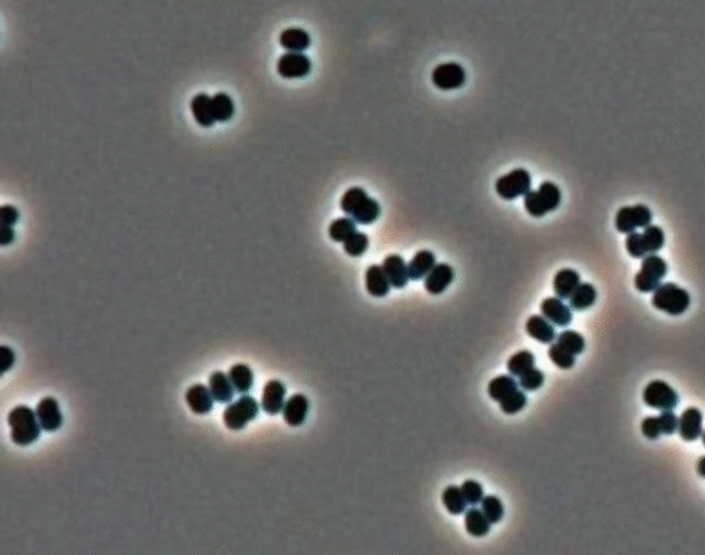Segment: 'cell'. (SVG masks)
Masks as SVG:
<instances>
[{
    "label": "cell",
    "mask_w": 705,
    "mask_h": 555,
    "mask_svg": "<svg viewBox=\"0 0 705 555\" xmlns=\"http://www.w3.org/2000/svg\"><path fill=\"white\" fill-rule=\"evenodd\" d=\"M7 423L12 443L19 447H28L36 443L43 430L37 420L36 411L26 405H18L11 409L7 416Z\"/></svg>",
    "instance_id": "1"
},
{
    "label": "cell",
    "mask_w": 705,
    "mask_h": 555,
    "mask_svg": "<svg viewBox=\"0 0 705 555\" xmlns=\"http://www.w3.org/2000/svg\"><path fill=\"white\" fill-rule=\"evenodd\" d=\"M341 208L358 225H371L376 222L382 212L380 204L358 186L349 189L342 196Z\"/></svg>",
    "instance_id": "2"
},
{
    "label": "cell",
    "mask_w": 705,
    "mask_h": 555,
    "mask_svg": "<svg viewBox=\"0 0 705 555\" xmlns=\"http://www.w3.org/2000/svg\"><path fill=\"white\" fill-rule=\"evenodd\" d=\"M665 244L664 230L657 225H649L642 233L632 232L627 234L625 248L632 258H645L650 254H657Z\"/></svg>",
    "instance_id": "3"
},
{
    "label": "cell",
    "mask_w": 705,
    "mask_h": 555,
    "mask_svg": "<svg viewBox=\"0 0 705 555\" xmlns=\"http://www.w3.org/2000/svg\"><path fill=\"white\" fill-rule=\"evenodd\" d=\"M652 303L670 316H681L690 306V295L685 288L674 282H665L653 292Z\"/></svg>",
    "instance_id": "4"
},
{
    "label": "cell",
    "mask_w": 705,
    "mask_h": 555,
    "mask_svg": "<svg viewBox=\"0 0 705 555\" xmlns=\"http://www.w3.org/2000/svg\"><path fill=\"white\" fill-rule=\"evenodd\" d=\"M561 200L562 194L558 186L552 182H543L536 191L530 190L525 194L524 204L529 215L541 218L545 214L555 211L559 207Z\"/></svg>",
    "instance_id": "5"
},
{
    "label": "cell",
    "mask_w": 705,
    "mask_h": 555,
    "mask_svg": "<svg viewBox=\"0 0 705 555\" xmlns=\"http://www.w3.org/2000/svg\"><path fill=\"white\" fill-rule=\"evenodd\" d=\"M260 413V404L248 394H243L237 401L229 404L223 412V423L232 432L243 430Z\"/></svg>",
    "instance_id": "6"
},
{
    "label": "cell",
    "mask_w": 705,
    "mask_h": 555,
    "mask_svg": "<svg viewBox=\"0 0 705 555\" xmlns=\"http://www.w3.org/2000/svg\"><path fill=\"white\" fill-rule=\"evenodd\" d=\"M667 272L668 265L661 257L656 254L645 257L640 265V271L635 276L636 289L643 293L654 292L661 285V280L667 276Z\"/></svg>",
    "instance_id": "7"
},
{
    "label": "cell",
    "mask_w": 705,
    "mask_h": 555,
    "mask_svg": "<svg viewBox=\"0 0 705 555\" xmlns=\"http://www.w3.org/2000/svg\"><path fill=\"white\" fill-rule=\"evenodd\" d=\"M652 211L645 204H635L621 207L617 211L615 218V226L620 233L629 234L636 232V229L646 228L652 223Z\"/></svg>",
    "instance_id": "8"
},
{
    "label": "cell",
    "mask_w": 705,
    "mask_h": 555,
    "mask_svg": "<svg viewBox=\"0 0 705 555\" xmlns=\"http://www.w3.org/2000/svg\"><path fill=\"white\" fill-rule=\"evenodd\" d=\"M643 401L653 409L674 411L679 404V395L664 380H653L643 390Z\"/></svg>",
    "instance_id": "9"
},
{
    "label": "cell",
    "mask_w": 705,
    "mask_h": 555,
    "mask_svg": "<svg viewBox=\"0 0 705 555\" xmlns=\"http://www.w3.org/2000/svg\"><path fill=\"white\" fill-rule=\"evenodd\" d=\"M498 194L504 200H514L520 196H525L532 187V177L527 170L517 169L511 173L498 178L496 184Z\"/></svg>",
    "instance_id": "10"
},
{
    "label": "cell",
    "mask_w": 705,
    "mask_h": 555,
    "mask_svg": "<svg viewBox=\"0 0 705 555\" xmlns=\"http://www.w3.org/2000/svg\"><path fill=\"white\" fill-rule=\"evenodd\" d=\"M312 71V61L303 53L288 51L277 61V72L284 79H303Z\"/></svg>",
    "instance_id": "11"
},
{
    "label": "cell",
    "mask_w": 705,
    "mask_h": 555,
    "mask_svg": "<svg viewBox=\"0 0 705 555\" xmlns=\"http://www.w3.org/2000/svg\"><path fill=\"white\" fill-rule=\"evenodd\" d=\"M432 82L440 90H456L466 83V71L456 62L441 64L433 71Z\"/></svg>",
    "instance_id": "12"
},
{
    "label": "cell",
    "mask_w": 705,
    "mask_h": 555,
    "mask_svg": "<svg viewBox=\"0 0 705 555\" xmlns=\"http://www.w3.org/2000/svg\"><path fill=\"white\" fill-rule=\"evenodd\" d=\"M35 411H36L37 420L44 432H49V433L57 432L64 423L60 404L54 397L42 398Z\"/></svg>",
    "instance_id": "13"
},
{
    "label": "cell",
    "mask_w": 705,
    "mask_h": 555,
    "mask_svg": "<svg viewBox=\"0 0 705 555\" xmlns=\"http://www.w3.org/2000/svg\"><path fill=\"white\" fill-rule=\"evenodd\" d=\"M185 401L193 413L207 415L212 411L215 400L210 391V387L197 383L189 387L185 394Z\"/></svg>",
    "instance_id": "14"
},
{
    "label": "cell",
    "mask_w": 705,
    "mask_h": 555,
    "mask_svg": "<svg viewBox=\"0 0 705 555\" xmlns=\"http://www.w3.org/2000/svg\"><path fill=\"white\" fill-rule=\"evenodd\" d=\"M540 310H541V314L554 325L557 327H568L572 320H573V314H572V310L570 307H568L562 299H559L558 296L557 298H547L541 302V306H540Z\"/></svg>",
    "instance_id": "15"
},
{
    "label": "cell",
    "mask_w": 705,
    "mask_h": 555,
    "mask_svg": "<svg viewBox=\"0 0 705 555\" xmlns=\"http://www.w3.org/2000/svg\"><path fill=\"white\" fill-rule=\"evenodd\" d=\"M310 409V402L303 394H294L282 408V416L288 426L299 427L305 423Z\"/></svg>",
    "instance_id": "16"
},
{
    "label": "cell",
    "mask_w": 705,
    "mask_h": 555,
    "mask_svg": "<svg viewBox=\"0 0 705 555\" xmlns=\"http://www.w3.org/2000/svg\"><path fill=\"white\" fill-rule=\"evenodd\" d=\"M285 386L280 380H269L262 391L261 407L267 415H277L282 412L285 405Z\"/></svg>",
    "instance_id": "17"
},
{
    "label": "cell",
    "mask_w": 705,
    "mask_h": 555,
    "mask_svg": "<svg viewBox=\"0 0 705 555\" xmlns=\"http://www.w3.org/2000/svg\"><path fill=\"white\" fill-rule=\"evenodd\" d=\"M678 432L685 441H695L703 434V412L695 407L688 408L679 418Z\"/></svg>",
    "instance_id": "18"
},
{
    "label": "cell",
    "mask_w": 705,
    "mask_h": 555,
    "mask_svg": "<svg viewBox=\"0 0 705 555\" xmlns=\"http://www.w3.org/2000/svg\"><path fill=\"white\" fill-rule=\"evenodd\" d=\"M382 268H383L387 278L390 280L391 287H394V288H398V289L404 288V287H407L408 281L411 280L409 272H408V265L405 264L404 258L397 254L386 257Z\"/></svg>",
    "instance_id": "19"
},
{
    "label": "cell",
    "mask_w": 705,
    "mask_h": 555,
    "mask_svg": "<svg viewBox=\"0 0 705 555\" xmlns=\"http://www.w3.org/2000/svg\"><path fill=\"white\" fill-rule=\"evenodd\" d=\"M455 278V272L448 264H437L425 278V288L432 295H440L446 291Z\"/></svg>",
    "instance_id": "20"
},
{
    "label": "cell",
    "mask_w": 705,
    "mask_h": 555,
    "mask_svg": "<svg viewBox=\"0 0 705 555\" xmlns=\"http://www.w3.org/2000/svg\"><path fill=\"white\" fill-rule=\"evenodd\" d=\"M211 98L212 96H210L208 94L198 93L192 98L190 102V110L196 123L205 128L214 126V123L216 121L212 112Z\"/></svg>",
    "instance_id": "21"
},
{
    "label": "cell",
    "mask_w": 705,
    "mask_h": 555,
    "mask_svg": "<svg viewBox=\"0 0 705 555\" xmlns=\"http://www.w3.org/2000/svg\"><path fill=\"white\" fill-rule=\"evenodd\" d=\"M365 288L368 293L375 298H383L390 292L391 284L386 276L384 271L379 265H372L366 269L365 273Z\"/></svg>",
    "instance_id": "22"
},
{
    "label": "cell",
    "mask_w": 705,
    "mask_h": 555,
    "mask_svg": "<svg viewBox=\"0 0 705 555\" xmlns=\"http://www.w3.org/2000/svg\"><path fill=\"white\" fill-rule=\"evenodd\" d=\"M525 328H527V332L530 338H533L537 342L544 343V345L552 343L557 338L554 325L544 316L529 317Z\"/></svg>",
    "instance_id": "23"
},
{
    "label": "cell",
    "mask_w": 705,
    "mask_h": 555,
    "mask_svg": "<svg viewBox=\"0 0 705 555\" xmlns=\"http://www.w3.org/2000/svg\"><path fill=\"white\" fill-rule=\"evenodd\" d=\"M310 35L302 28H288L280 35V44L287 51L303 53L310 47Z\"/></svg>",
    "instance_id": "24"
},
{
    "label": "cell",
    "mask_w": 705,
    "mask_h": 555,
    "mask_svg": "<svg viewBox=\"0 0 705 555\" xmlns=\"http://www.w3.org/2000/svg\"><path fill=\"white\" fill-rule=\"evenodd\" d=\"M208 387H210V391H211L214 400L221 404L230 402L235 395V391H236L229 376L221 370H216L210 376Z\"/></svg>",
    "instance_id": "25"
},
{
    "label": "cell",
    "mask_w": 705,
    "mask_h": 555,
    "mask_svg": "<svg viewBox=\"0 0 705 555\" xmlns=\"http://www.w3.org/2000/svg\"><path fill=\"white\" fill-rule=\"evenodd\" d=\"M436 265H437V259L432 251H429V250L418 251L416 255L408 264L409 278L414 281L426 278V276L433 271V268Z\"/></svg>",
    "instance_id": "26"
},
{
    "label": "cell",
    "mask_w": 705,
    "mask_h": 555,
    "mask_svg": "<svg viewBox=\"0 0 705 555\" xmlns=\"http://www.w3.org/2000/svg\"><path fill=\"white\" fill-rule=\"evenodd\" d=\"M580 275L573 269H562L554 276V292L559 299H569L580 285Z\"/></svg>",
    "instance_id": "27"
},
{
    "label": "cell",
    "mask_w": 705,
    "mask_h": 555,
    "mask_svg": "<svg viewBox=\"0 0 705 555\" xmlns=\"http://www.w3.org/2000/svg\"><path fill=\"white\" fill-rule=\"evenodd\" d=\"M520 383L514 379L513 375H500L491 380L488 384V394L493 401L502 402L507 397H510L513 393H516Z\"/></svg>",
    "instance_id": "28"
},
{
    "label": "cell",
    "mask_w": 705,
    "mask_h": 555,
    "mask_svg": "<svg viewBox=\"0 0 705 555\" xmlns=\"http://www.w3.org/2000/svg\"><path fill=\"white\" fill-rule=\"evenodd\" d=\"M597 296H598V293H597V289L594 288L593 284L581 282L576 288V291L572 293V296L569 298V306H570V309L577 310V311L587 310L591 306H594V303L597 302Z\"/></svg>",
    "instance_id": "29"
},
{
    "label": "cell",
    "mask_w": 705,
    "mask_h": 555,
    "mask_svg": "<svg viewBox=\"0 0 705 555\" xmlns=\"http://www.w3.org/2000/svg\"><path fill=\"white\" fill-rule=\"evenodd\" d=\"M491 522L479 509H468L464 515L466 531L474 538H484L491 532Z\"/></svg>",
    "instance_id": "30"
},
{
    "label": "cell",
    "mask_w": 705,
    "mask_h": 555,
    "mask_svg": "<svg viewBox=\"0 0 705 555\" xmlns=\"http://www.w3.org/2000/svg\"><path fill=\"white\" fill-rule=\"evenodd\" d=\"M235 390L240 394H247L254 386V372L247 364H236L228 373Z\"/></svg>",
    "instance_id": "31"
},
{
    "label": "cell",
    "mask_w": 705,
    "mask_h": 555,
    "mask_svg": "<svg viewBox=\"0 0 705 555\" xmlns=\"http://www.w3.org/2000/svg\"><path fill=\"white\" fill-rule=\"evenodd\" d=\"M442 503L448 513L453 515H460L466 511L467 502L461 493V489L456 485L448 486L442 493Z\"/></svg>",
    "instance_id": "32"
},
{
    "label": "cell",
    "mask_w": 705,
    "mask_h": 555,
    "mask_svg": "<svg viewBox=\"0 0 705 555\" xmlns=\"http://www.w3.org/2000/svg\"><path fill=\"white\" fill-rule=\"evenodd\" d=\"M357 232V222L350 216L338 218L331 222L328 228V234L331 240L337 243H345L352 234Z\"/></svg>",
    "instance_id": "33"
},
{
    "label": "cell",
    "mask_w": 705,
    "mask_h": 555,
    "mask_svg": "<svg viewBox=\"0 0 705 555\" xmlns=\"http://www.w3.org/2000/svg\"><path fill=\"white\" fill-rule=\"evenodd\" d=\"M214 117L219 123H225L230 120L235 114V103L233 99L226 93H216L211 98Z\"/></svg>",
    "instance_id": "34"
},
{
    "label": "cell",
    "mask_w": 705,
    "mask_h": 555,
    "mask_svg": "<svg viewBox=\"0 0 705 555\" xmlns=\"http://www.w3.org/2000/svg\"><path fill=\"white\" fill-rule=\"evenodd\" d=\"M534 355L529 350H521L513 355L507 363V370L513 376H521L534 367Z\"/></svg>",
    "instance_id": "35"
},
{
    "label": "cell",
    "mask_w": 705,
    "mask_h": 555,
    "mask_svg": "<svg viewBox=\"0 0 705 555\" xmlns=\"http://www.w3.org/2000/svg\"><path fill=\"white\" fill-rule=\"evenodd\" d=\"M557 343L561 345L563 349H566L569 353H572L575 356L581 355L586 349V339L583 338V335H580L579 332L572 331V330H566V331L561 332Z\"/></svg>",
    "instance_id": "36"
},
{
    "label": "cell",
    "mask_w": 705,
    "mask_h": 555,
    "mask_svg": "<svg viewBox=\"0 0 705 555\" xmlns=\"http://www.w3.org/2000/svg\"><path fill=\"white\" fill-rule=\"evenodd\" d=\"M481 510L491 524H498L504 517V506L498 496H484Z\"/></svg>",
    "instance_id": "37"
},
{
    "label": "cell",
    "mask_w": 705,
    "mask_h": 555,
    "mask_svg": "<svg viewBox=\"0 0 705 555\" xmlns=\"http://www.w3.org/2000/svg\"><path fill=\"white\" fill-rule=\"evenodd\" d=\"M548 357L561 370H570L576 364V356L569 353L566 349H563L558 343L550 346Z\"/></svg>",
    "instance_id": "38"
},
{
    "label": "cell",
    "mask_w": 705,
    "mask_h": 555,
    "mask_svg": "<svg viewBox=\"0 0 705 555\" xmlns=\"http://www.w3.org/2000/svg\"><path fill=\"white\" fill-rule=\"evenodd\" d=\"M368 247H369V237L362 232H355L343 243L345 253L354 258L364 255L366 253Z\"/></svg>",
    "instance_id": "39"
},
{
    "label": "cell",
    "mask_w": 705,
    "mask_h": 555,
    "mask_svg": "<svg viewBox=\"0 0 705 555\" xmlns=\"http://www.w3.org/2000/svg\"><path fill=\"white\" fill-rule=\"evenodd\" d=\"M527 404H528L527 394L521 390H517L516 393H513L510 397H507L500 402V409L506 415H514L523 411L527 407Z\"/></svg>",
    "instance_id": "40"
},
{
    "label": "cell",
    "mask_w": 705,
    "mask_h": 555,
    "mask_svg": "<svg viewBox=\"0 0 705 555\" xmlns=\"http://www.w3.org/2000/svg\"><path fill=\"white\" fill-rule=\"evenodd\" d=\"M460 489H461V493H463L467 504H470V506H477L484 499V488L479 482H477L474 479L464 481L463 485L460 486Z\"/></svg>",
    "instance_id": "41"
},
{
    "label": "cell",
    "mask_w": 705,
    "mask_h": 555,
    "mask_svg": "<svg viewBox=\"0 0 705 555\" xmlns=\"http://www.w3.org/2000/svg\"><path fill=\"white\" fill-rule=\"evenodd\" d=\"M544 373L534 367L520 376V386L524 391H536L544 384Z\"/></svg>",
    "instance_id": "42"
},
{
    "label": "cell",
    "mask_w": 705,
    "mask_h": 555,
    "mask_svg": "<svg viewBox=\"0 0 705 555\" xmlns=\"http://www.w3.org/2000/svg\"><path fill=\"white\" fill-rule=\"evenodd\" d=\"M661 433L665 436H672L678 430L679 419L672 411H663V413L659 416Z\"/></svg>",
    "instance_id": "43"
},
{
    "label": "cell",
    "mask_w": 705,
    "mask_h": 555,
    "mask_svg": "<svg viewBox=\"0 0 705 555\" xmlns=\"http://www.w3.org/2000/svg\"><path fill=\"white\" fill-rule=\"evenodd\" d=\"M642 433L649 440H657L663 434L661 433V426H660L659 416L657 418H654V416L646 418L642 422Z\"/></svg>",
    "instance_id": "44"
},
{
    "label": "cell",
    "mask_w": 705,
    "mask_h": 555,
    "mask_svg": "<svg viewBox=\"0 0 705 555\" xmlns=\"http://www.w3.org/2000/svg\"><path fill=\"white\" fill-rule=\"evenodd\" d=\"M19 218L18 210L11 204H4L0 207V222L1 225L14 226Z\"/></svg>",
    "instance_id": "45"
},
{
    "label": "cell",
    "mask_w": 705,
    "mask_h": 555,
    "mask_svg": "<svg viewBox=\"0 0 705 555\" xmlns=\"http://www.w3.org/2000/svg\"><path fill=\"white\" fill-rule=\"evenodd\" d=\"M14 363H15V355H14V352L10 348H7V346H1L0 348L1 373H6L7 370H11L14 367Z\"/></svg>",
    "instance_id": "46"
},
{
    "label": "cell",
    "mask_w": 705,
    "mask_h": 555,
    "mask_svg": "<svg viewBox=\"0 0 705 555\" xmlns=\"http://www.w3.org/2000/svg\"><path fill=\"white\" fill-rule=\"evenodd\" d=\"M14 229L12 226H8V225H1V232H0V243L1 246H8L14 241Z\"/></svg>",
    "instance_id": "47"
},
{
    "label": "cell",
    "mask_w": 705,
    "mask_h": 555,
    "mask_svg": "<svg viewBox=\"0 0 705 555\" xmlns=\"http://www.w3.org/2000/svg\"><path fill=\"white\" fill-rule=\"evenodd\" d=\"M697 472L700 477L705 478V456L700 458V461L697 462Z\"/></svg>",
    "instance_id": "48"
},
{
    "label": "cell",
    "mask_w": 705,
    "mask_h": 555,
    "mask_svg": "<svg viewBox=\"0 0 705 555\" xmlns=\"http://www.w3.org/2000/svg\"><path fill=\"white\" fill-rule=\"evenodd\" d=\"M702 437H703V445H704V447H705V432H703V434H702Z\"/></svg>",
    "instance_id": "49"
}]
</instances>
